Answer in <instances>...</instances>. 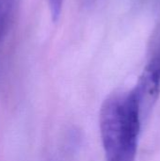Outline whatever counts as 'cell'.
<instances>
[{
    "label": "cell",
    "mask_w": 160,
    "mask_h": 161,
    "mask_svg": "<svg viewBox=\"0 0 160 161\" xmlns=\"http://www.w3.org/2000/svg\"><path fill=\"white\" fill-rule=\"evenodd\" d=\"M17 6L18 0H0V44L10 29Z\"/></svg>",
    "instance_id": "3"
},
{
    "label": "cell",
    "mask_w": 160,
    "mask_h": 161,
    "mask_svg": "<svg viewBox=\"0 0 160 161\" xmlns=\"http://www.w3.org/2000/svg\"><path fill=\"white\" fill-rule=\"evenodd\" d=\"M100 133L107 161H124L122 95L108 98L100 110Z\"/></svg>",
    "instance_id": "1"
},
{
    "label": "cell",
    "mask_w": 160,
    "mask_h": 161,
    "mask_svg": "<svg viewBox=\"0 0 160 161\" xmlns=\"http://www.w3.org/2000/svg\"><path fill=\"white\" fill-rule=\"evenodd\" d=\"M63 2L64 0H48L50 13L52 16V20L54 22H58L60 17Z\"/></svg>",
    "instance_id": "4"
},
{
    "label": "cell",
    "mask_w": 160,
    "mask_h": 161,
    "mask_svg": "<svg viewBox=\"0 0 160 161\" xmlns=\"http://www.w3.org/2000/svg\"><path fill=\"white\" fill-rule=\"evenodd\" d=\"M87 1H88V2H89L90 4H91V3H92L93 1H95V0H87Z\"/></svg>",
    "instance_id": "5"
},
{
    "label": "cell",
    "mask_w": 160,
    "mask_h": 161,
    "mask_svg": "<svg viewBox=\"0 0 160 161\" xmlns=\"http://www.w3.org/2000/svg\"><path fill=\"white\" fill-rule=\"evenodd\" d=\"M134 90L141 104L142 116L148 114L160 93V54L146 65Z\"/></svg>",
    "instance_id": "2"
}]
</instances>
